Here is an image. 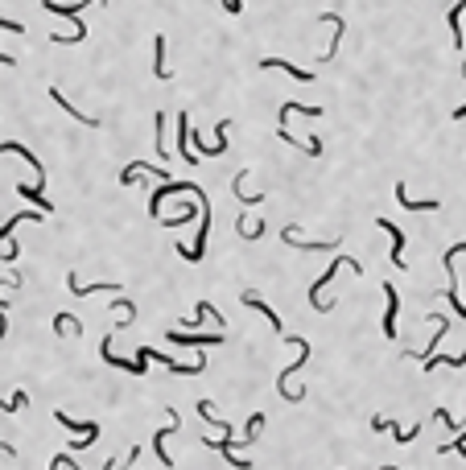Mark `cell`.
<instances>
[{
	"label": "cell",
	"mask_w": 466,
	"mask_h": 470,
	"mask_svg": "<svg viewBox=\"0 0 466 470\" xmlns=\"http://www.w3.org/2000/svg\"><path fill=\"white\" fill-rule=\"evenodd\" d=\"M338 268H351V273H359L363 277V260H351V256H338V260H330V268L314 281V289H310V301H314V310H326V301H322V289L330 285V277L338 273Z\"/></svg>",
	"instance_id": "obj_1"
},
{
	"label": "cell",
	"mask_w": 466,
	"mask_h": 470,
	"mask_svg": "<svg viewBox=\"0 0 466 470\" xmlns=\"http://www.w3.org/2000/svg\"><path fill=\"white\" fill-rule=\"evenodd\" d=\"M170 342H178V347H215V342H223V334L215 330V334H186V330H170L165 334Z\"/></svg>",
	"instance_id": "obj_2"
},
{
	"label": "cell",
	"mask_w": 466,
	"mask_h": 470,
	"mask_svg": "<svg viewBox=\"0 0 466 470\" xmlns=\"http://www.w3.org/2000/svg\"><path fill=\"white\" fill-rule=\"evenodd\" d=\"M375 227H384V232L392 235V264H396V268H409V260H405V232H400L392 219H379Z\"/></svg>",
	"instance_id": "obj_3"
},
{
	"label": "cell",
	"mask_w": 466,
	"mask_h": 470,
	"mask_svg": "<svg viewBox=\"0 0 466 470\" xmlns=\"http://www.w3.org/2000/svg\"><path fill=\"white\" fill-rule=\"evenodd\" d=\"M54 421L62 425L66 433H75V437H87V441L99 437V425H95V421H75V417H66V413H54Z\"/></svg>",
	"instance_id": "obj_4"
},
{
	"label": "cell",
	"mask_w": 466,
	"mask_h": 470,
	"mask_svg": "<svg viewBox=\"0 0 466 470\" xmlns=\"http://www.w3.org/2000/svg\"><path fill=\"white\" fill-rule=\"evenodd\" d=\"M165 417H170V425H161V429H157V437H153V450H157V462H161V467L170 470V467H174V458L165 454V433H174V429H178V413L170 409Z\"/></svg>",
	"instance_id": "obj_5"
},
{
	"label": "cell",
	"mask_w": 466,
	"mask_h": 470,
	"mask_svg": "<svg viewBox=\"0 0 466 470\" xmlns=\"http://www.w3.org/2000/svg\"><path fill=\"white\" fill-rule=\"evenodd\" d=\"M384 297H388V310H384V334H388V338H396V314H400L396 285H384Z\"/></svg>",
	"instance_id": "obj_6"
},
{
	"label": "cell",
	"mask_w": 466,
	"mask_h": 470,
	"mask_svg": "<svg viewBox=\"0 0 466 470\" xmlns=\"http://www.w3.org/2000/svg\"><path fill=\"white\" fill-rule=\"evenodd\" d=\"M396 202H400L405 211H437V206H442L437 198H409V190H405V182H396Z\"/></svg>",
	"instance_id": "obj_7"
},
{
	"label": "cell",
	"mask_w": 466,
	"mask_h": 470,
	"mask_svg": "<svg viewBox=\"0 0 466 470\" xmlns=\"http://www.w3.org/2000/svg\"><path fill=\"white\" fill-rule=\"evenodd\" d=\"M260 66H264V70H285V75H293V79H301V83H310V79H314V70H301L297 62H285V58H264Z\"/></svg>",
	"instance_id": "obj_8"
},
{
	"label": "cell",
	"mask_w": 466,
	"mask_h": 470,
	"mask_svg": "<svg viewBox=\"0 0 466 470\" xmlns=\"http://www.w3.org/2000/svg\"><path fill=\"white\" fill-rule=\"evenodd\" d=\"M66 285H70V293H75V297H87V293H120V285H116V281H112V285H79L75 273H66Z\"/></svg>",
	"instance_id": "obj_9"
},
{
	"label": "cell",
	"mask_w": 466,
	"mask_h": 470,
	"mask_svg": "<svg viewBox=\"0 0 466 470\" xmlns=\"http://www.w3.org/2000/svg\"><path fill=\"white\" fill-rule=\"evenodd\" d=\"M280 239H285L289 248H301V252H330V248L338 243V239H330V243H310V239H297V232H293V227H285V235H280Z\"/></svg>",
	"instance_id": "obj_10"
},
{
	"label": "cell",
	"mask_w": 466,
	"mask_h": 470,
	"mask_svg": "<svg viewBox=\"0 0 466 470\" xmlns=\"http://www.w3.org/2000/svg\"><path fill=\"white\" fill-rule=\"evenodd\" d=\"M54 103H58V107H62V112H66V116H75V120H79V124H87V128H99V120H95V116H83V112H79V107H75V103H66V95L58 91V87H54Z\"/></svg>",
	"instance_id": "obj_11"
},
{
	"label": "cell",
	"mask_w": 466,
	"mask_h": 470,
	"mask_svg": "<svg viewBox=\"0 0 466 470\" xmlns=\"http://www.w3.org/2000/svg\"><path fill=\"white\" fill-rule=\"evenodd\" d=\"M243 305H248V310H260V314L269 318V326L277 330V334H285V326H280V318L273 314V310H269V305H264V301H260V297H256V293H243Z\"/></svg>",
	"instance_id": "obj_12"
},
{
	"label": "cell",
	"mask_w": 466,
	"mask_h": 470,
	"mask_svg": "<svg viewBox=\"0 0 466 470\" xmlns=\"http://www.w3.org/2000/svg\"><path fill=\"white\" fill-rule=\"evenodd\" d=\"M153 50H157L153 75H157V79H170V66H165V33H157V38H153Z\"/></svg>",
	"instance_id": "obj_13"
},
{
	"label": "cell",
	"mask_w": 466,
	"mask_h": 470,
	"mask_svg": "<svg viewBox=\"0 0 466 470\" xmlns=\"http://www.w3.org/2000/svg\"><path fill=\"white\" fill-rule=\"evenodd\" d=\"M463 8H466V0H458L454 8H450V33H454V46L463 50Z\"/></svg>",
	"instance_id": "obj_14"
},
{
	"label": "cell",
	"mask_w": 466,
	"mask_h": 470,
	"mask_svg": "<svg viewBox=\"0 0 466 470\" xmlns=\"http://www.w3.org/2000/svg\"><path fill=\"white\" fill-rule=\"evenodd\" d=\"M54 330H58V334H79V318H70V314H58V318H54Z\"/></svg>",
	"instance_id": "obj_15"
},
{
	"label": "cell",
	"mask_w": 466,
	"mask_h": 470,
	"mask_svg": "<svg viewBox=\"0 0 466 470\" xmlns=\"http://www.w3.org/2000/svg\"><path fill=\"white\" fill-rule=\"evenodd\" d=\"M153 120H157V157L165 161V157H170V149H165V112H157Z\"/></svg>",
	"instance_id": "obj_16"
},
{
	"label": "cell",
	"mask_w": 466,
	"mask_h": 470,
	"mask_svg": "<svg viewBox=\"0 0 466 470\" xmlns=\"http://www.w3.org/2000/svg\"><path fill=\"white\" fill-rule=\"evenodd\" d=\"M17 194H21V198H29V202H38L42 211H50V198L42 194V186H38V190H33V186H17Z\"/></svg>",
	"instance_id": "obj_17"
},
{
	"label": "cell",
	"mask_w": 466,
	"mask_h": 470,
	"mask_svg": "<svg viewBox=\"0 0 466 470\" xmlns=\"http://www.w3.org/2000/svg\"><path fill=\"white\" fill-rule=\"evenodd\" d=\"M239 235H243V239H260V235H264V223H252V219H239Z\"/></svg>",
	"instance_id": "obj_18"
},
{
	"label": "cell",
	"mask_w": 466,
	"mask_h": 470,
	"mask_svg": "<svg viewBox=\"0 0 466 470\" xmlns=\"http://www.w3.org/2000/svg\"><path fill=\"white\" fill-rule=\"evenodd\" d=\"M446 301L454 305V314H463V318H466V305H463V297H458V289H450V285H446Z\"/></svg>",
	"instance_id": "obj_19"
},
{
	"label": "cell",
	"mask_w": 466,
	"mask_h": 470,
	"mask_svg": "<svg viewBox=\"0 0 466 470\" xmlns=\"http://www.w3.org/2000/svg\"><path fill=\"white\" fill-rule=\"evenodd\" d=\"M417 433H421V425H409V429H400V433H396V441H413Z\"/></svg>",
	"instance_id": "obj_20"
},
{
	"label": "cell",
	"mask_w": 466,
	"mask_h": 470,
	"mask_svg": "<svg viewBox=\"0 0 466 470\" xmlns=\"http://www.w3.org/2000/svg\"><path fill=\"white\" fill-rule=\"evenodd\" d=\"M0 29H8V33H25V25H21V21H4V17H0Z\"/></svg>",
	"instance_id": "obj_21"
},
{
	"label": "cell",
	"mask_w": 466,
	"mask_h": 470,
	"mask_svg": "<svg viewBox=\"0 0 466 470\" xmlns=\"http://www.w3.org/2000/svg\"><path fill=\"white\" fill-rule=\"evenodd\" d=\"M433 417H437V421L446 425V429H458V425H454V417H450V413H446V409H437V413H433Z\"/></svg>",
	"instance_id": "obj_22"
},
{
	"label": "cell",
	"mask_w": 466,
	"mask_h": 470,
	"mask_svg": "<svg viewBox=\"0 0 466 470\" xmlns=\"http://www.w3.org/2000/svg\"><path fill=\"white\" fill-rule=\"evenodd\" d=\"M458 446H466V429H463V437H454V441H450V446H442L437 454H450V450H458Z\"/></svg>",
	"instance_id": "obj_23"
},
{
	"label": "cell",
	"mask_w": 466,
	"mask_h": 470,
	"mask_svg": "<svg viewBox=\"0 0 466 470\" xmlns=\"http://www.w3.org/2000/svg\"><path fill=\"white\" fill-rule=\"evenodd\" d=\"M223 8H227V13H239V8H243V0H223Z\"/></svg>",
	"instance_id": "obj_24"
},
{
	"label": "cell",
	"mask_w": 466,
	"mask_h": 470,
	"mask_svg": "<svg viewBox=\"0 0 466 470\" xmlns=\"http://www.w3.org/2000/svg\"><path fill=\"white\" fill-rule=\"evenodd\" d=\"M0 66H17V58L13 54H0Z\"/></svg>",
	"instance_id": "obj_25"
},
{
	"label": "cell",
	"mask_w": 466,
	"mask_h": 470,
	"mask_svg": "<svg viewBox=\"0 0 466 470\" xmlns=\"http://www.w3.org/2000/svg\"><path fill=\"white\" fill-rule=\"evenodd\" d=\"M458 450H463V458H466V446H458Z\"/></svg>",
	"instance_id": "obj_26"
},
{
	"label": "cell",
	"mask_w": 466,
	"mask_h": 470,
	"mask_svg": "<svg viewBox=\"0 0 466 470\" xmlns=\"http://www.w3.org/2000/svg\"><path fill=\"white\" fill-rule=\"evenodd\" d=\"M379 470H396V467H379Z\"/></svg>",
	"instance_id": "obj_27"
}]
</instances>
